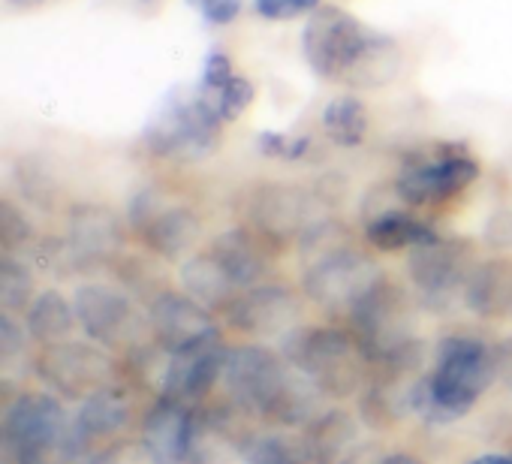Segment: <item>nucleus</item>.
Listing matches in <instances>:
<instances>
[{"label":"nucleus","mask_w":512,"mask_h":464,"mask_svg":"<svg viewBox=\"0 0 512 464\" xmlns=\"http://www.w3.org/2000/svg\"><path fill=\"white\" fill-rule=\"evenodd\" d=\"M302 52L308 67L326 82L380 85L395 76L398 55L386 37H374L347 10L320 7L308 16L302 31Z\"/></svg>","instance_id":"1"},{"label":"nucleus","mask_w":512,"mask_h":464,"mask_svg":"<svg viewBox=\"0 0 512 464\" xmlns=\"http://www.w3.org/2000/svg\"><path fill=\"white\" fill-rule=\"evenodd\" d=\"M151 326H154L163 350H175V347H184L190 341H199V338L217 332L205 305H199L193 296H181V293H163L154 299Z\"/></svg>","instance_id":"12"},{"label":"nucleus","mask_w":512,"mask_h":464,"mask_svg":"<svg viewBox=\"0 0 512 464\" xmlns=\"http://www.w3.org/2000/svg\"><path fill=\"white\" fill-rule=\"evenodd\" d=\"M494 356H497V374L512 386V341L500 344Z\"/></svg>","instance_id":"30"},{"label":"nucleus","mask_w":512,"mask_h":464,"mask_svg":"<svg viewBox=\"0 0 512 464\" xmlns=\"http://www.w3.org/2000/svg\"><path fill=\"white\" fill-rule=\"evenodd\" d=\"M256 16L266 22H293L320 10V0H253Z\"/></svg>","instance_id":"28"},{"label":"nucleus","mask_w":512,"mask_h":464,"mask_svg":"<svg viewBox=\"0 0 512 464\" xmlns=\"http://www.w3.org/2000/svg\"><path fill=\"white\" fill-rule=\"evenodd\" d=\"M467 464H512V458L509 455H500V452H485V455H479V458H473Z\"/></svg>","instance_id":"31"},{"label":"nucleus","mask_w":512,"mask_h":464,"mask_svg":"<svg viewBox=\"0 0 512 464\" xmlns=\"http://www.w3.org/2000/svg\"><path fill=\"white\" fill-rule=\"evenodd\" d=\"M377 464H419V461L407 452H392V455H383Z\"/></svg>","instance_id":"32"},{"label":"nucleus","mask_w":512,"mask_h":464,"mask_svg":"<svg viewBox=\"0 0 512 464\" xmlns=\"http://www.w3.org/2000/svg\"><path fill=\"white\" fill-rule=\"evenodd\" d=\"M10 7H16V10H37V7H46V4H52V0H7Z\"/></svg>","instance_id":"33"},{"label":"nucleus","mask_w":512,"mask_h":464,"mask_svg":"<svg viewBox=\"0 0 512 464\" xmlns=\"http://www.w3.org/2000/svg\"><path fill=\"white\" fill-rule=\"evenodd\" d=\"M31 296V275L25 272V266L4 260V269H0V299H4L7 308H22L28 305Z\"/></svg>","instance_id":"27"},{"label":"nucleus","mask_w":512,"mask_h":464,"mask_svg":"<svg viewBox=\"0 0 512 464\" xmlns=\"http://www.w3.org/2000/svg\"><path fill=\"white\" fill-rule=\"evenodd\" d=\"M365 350L359 338L338 329H305L290 344V362L311 380L314 389L329 395H347L356 389Z\"/></svg>","instance_id":"7"},{"label":"nucleus","mask_w":512,"mask_h":464,"mask_svg":"<svg viewBox=\"0 0 512 464\" xmlns=\"http://www.w3.org/2000/svg\"><path fill=\"white\" fill-rule=\"evenodd\" d=\"M323 130L341 148H359L368 139V109L353 94H338L323 109Z\"/></svg>","instance_id":"22"},{"label":"nucleus","mask_w":512,"mask_h":464,"mask_svg":"<svg viewBox=\"0 0 512 464\" xmlns=\"http://www.w3.org/2000/svg\"><path fill=\"white\" fill-rule=\"evenodd\" d=\"M497 377L494 350L473 335H449L437 344L434 368L419 386L416 404L431 419H458L476 407Z\"/></svg>","instance_id":"3"},{"label":"nucleus","mask_w":512,"mask_h":464,"mask_svg":"<svg viewBox=\"0 0 512 464\" xmlns=\"http://www.w3.org/2000/svg\"><path fill=\"white\" fill-rule=\"evenodd\" d=\"M260 151L266 157H275V160H284V163H296V160H302L311 151V139L308 136H290V133L266 130V133H260Z\"/></svg>","instance_id":"26"},{"label":"nucleus","mask_w":512,"mask_h":464,"mask_svg":"<svg viewBox=\"0 0 512 464\" xmlns=\"http://www.w3.org/2000/svg\"><path fill=\"white\" fill-rule=\"evenodd\" d=\"M296 314H299L296 299L281 287L247 290L229 305V320L244 332H284L290 329Z\"/></svg>","instance_id":"13"},{"label":"nucleus","mask_w":512,"mask_h":464,"mask_svg":"<svg viewBox=\"0 0 512 464\" xmlns=\"http://www.w3.org/2000/svg\"><path fill=\"white\" fill-rule=\"evenodd\" d=\"M223 383L229 398L247 410L263 416L275 425H299L314 416V395L305 383V374H293L284 359L263 347H238L229 350Z\"/></svg>","instance_id":"2"},{"label":"nucleus","mask_w":512,"mask_h":464,"mask_svg":"<svg viewBox=\"0 0 512 464\" xmlns=\"http://www.w3.org/2000/svg\"><path fill=\"white\" fill-rule=\"evenodd\" d=\"M464 302L479 317H512V263L491 260L476 266L464 287Z\"/></svg>","instance_id":"18"},{"label":"nucleus","mask_w":512,"mask_h":464,"mask_svg":"<svg viewBox=\"0 0 512 464\" xmlns=\"http://www.w3.org/2000/svg\"><path fill=\"white\" fill-rule=\"evenodd\" d=\"M205 100V97H202ZM217 115H220V121L226 124V121H235V118H241L244 112H247V106L253 103V85H250V79H244V76H232L214 97H208L205 100Z\"/></svg>","instance_id":"25"},{"label":"nucleus","mask_w":512,"mask_h":464,"mask_svg":"<svg viewBox=\"0 0 512 464\" xmlns=\"http://www.w3.org/2000/svg\"><path fill=\"white\" fill-rule=\"evenodd\" d=\"M196 410L181 401L160 398L142 422V449L151 464H187Z\"/></svg>","instance_id":"11"},{"label":"nucleus","mask_w":512,"mask_h":464,"mask_svg":"<svg viewBox=\"0 0 512 464\" xmlns=\"http://www.w3.org/2000/svg\"><path fill=\"white\" fill-rule=\"evenodd\" d=\"M127 422H130V398L115 386L94 389L76 416V434H79L82 449H88L91 443L103 437L118 434Z\"/></svg>","instance_id":"17"},{"label":"nucleus","mask_w":512,"mask_h":464,"mask_svg":"<svg viewBox=\"0 0 512 464\" xmlns=\"http://www.w3.org/2000/svg\"><path fill=\"white\" fill-rule=\"evenodd\" d=\"M133 220L142 229L148 245L160 254H178L196 236V220L184 208L154 205L151 196H145V208H133Z\"/></svg>","instance_id":"16"},{"label":"nucleus","mask_w":512,"mask_h":464,"mask_svg":"<svg viewBox=\"0 0 512 464\" xmlns=\"http://www.w3.org/2000/svg\"><path fill=\"white\" fill-rule=\"evenodd\" d=\"M214 260L223 266V272L229 275V281L235 284V290L250 287L256 278L263 275V257L253 248V242L244 236L241 229H232L226 236H220L211 248Z\"/></svg>","instance_id":"21"},{"label":"nucleus","mask_w":512,"mask_h":464,"mask_svg":"<svg viewBox=\"0 0 512 464\" xmlns=\"http://www.w3.org/2000/svg\"><path fill=\"white\" fill-rule=\"evenodd\" d=\"M187 296H193L199 305L211 308V305H223L229 302V296L235 293V284L229 281V275L223 272V266L214 260V254H199L193 257L184 269H181Z\"/></svg>","instance_id":"23"},{"label":"nucleus","mask_w":512,"mask_h":464,"mask_svg":"<svg viewBox=\"0 0 512 464\" xmlns=\"http://www.w3.org/2000/svg\"><path fill=\"white\" fill-rule=\"evenodd\" d=\"M4 449L16 464H76L82 443L76 422L52 395L28 392L4 413Z\"/></svg>","instance_id":"4"},{"label":"nucleus","mask_w":512,"mask_h":464,"mask_svg":"<svg viewBox=\"0 0 512 464\" xmlns=\"http://www.w3.org/2000/svg\"><path fill=\"white\" fill-rule=\"evenodd\" d=\"M473 269L467 263V248L458 242H434L425 248H416L410 257V281L416 293L431 302L443 305L449 302L458 290L467 287Z\"/></svg>","instance_id":"10"},{"label":"nucleus","mask_w":512,"mask_h":464,"mask_svg":"<svg viewBox=\"0 0 512 464\" xmlns=\"http://www.w3.org/2000/svg\"><path fill=\"white\" fill-rule=\"evenodd\" d=\"M73 320H76V308L55 290L37 296L28 308V332L46 344L64 341L73 329Z\"/></svg>","instance_id":"24"},{"label":"nucleus","mask_w":512,"mask_h":464,"mask_svg":"<svg viewBox=\"0 0 512 464\" xmlns=\"http://www.w3.org/2000/svg\"><path fill=\"white\" fill-rule=\"evenodd\" d=\"M226 359L229 350L223 347L220 332L175 350H163V368L157 374L160 398L193 407V401H202L217 386V380H223Z\"/></svg>","instance_id":"8"},{"label":"nucleus","mask_w":512,"mask_h":464,"mask_svg":"<svg viewBox=\"0 0 512 464\" xmlns=\"http://www.w3.org/2000/svg\"><path fill=\"white\" fill-rule=\"evenodd\" d=\"M365 239L371 242V248H377L383 254L416 251V248L440 242V236L425 220H419L416 214L401 211V208H386V211L374 214L365 223Z\"/></svg>","instance_id":"15"},{"label":"nucleus","mask_w":512,"mask_h":464,"mask_svg":"<svg viewBox=\"0 0 512 464\" xmlns=\"http://www.w3.org/2000/svg\"><path fill=\"white\" fill-rule=\"evenodd\" d=\"M380 281L371 260L353 251H335L308 272V293L326 308H356V302Z\"/></svg>","instance_id":"9"},{"label":"nucleus","mask_w":512,"mask_h":464,"mask_svg":"<svg viewBox=\"0 0 512 464\" xmlns=\"http://www.w3.org/2000/svg\"><path fill=\"white\" fill-rule=\"evenodd\" d=\"M238 452L247 464H317L311 437L290 428L256 431L238 443Z\"/></svg>","instance_id":"19"},{"label":"nucleus","mask_w":512,"mask_h":464,"mask_svg":"<svg viewBox=\"0 0 512 464\" xmlns=\"http://www.w3.org/2000/svg\"><path fill=\"white\" fill-rule=\"evenodd\" d=\"M220 115L199 97H175L145 130V145L157 157L202 160L220 142Z\"/></svg>","instance_id":"6"},{"label":"nucleus","mask_w":512,"mask_h":464,"mask_svg":"<svg viewBox=\"0 0 512 464\" xmlns=\"http://www.w3.org/2000/svg\"><path fill=\"white\" fill-rule=\"evenodd\" d=\"M73 308H76V320L88 329V335L106 344L118 341L130 323V302L118 290L103 284L82 287L73 299Z\"/></svg>","instance_id":"14"},{"label":"nucleus","mask_w":512,"mask_h":464,"mask_svg":"<svg viewBox=\"0 0 512 464\" xmlns=\"http://www.w3.org/2000/svg\"><path fill=\"white\" fill-rule=\"evenodd\" d=\"M479 178V163L461 145H434L410 154L395 178V193L404 205H440L464 193Z\"/></svg>","instance_id":"5"},{"label":"nucleus","mask_w":512,"mask_h":464,"mask_svg":"<svg viewBox=\"0 0 512 464\" xmlns=\"http://www.w3.org/2000/svg\"><path fill=\"white\" fill-rule=\"evenodd\" d=\"M106 362L88 350V347H79V344H61V347H52L46 350L43 356V374L46 380L58 383L64 392H73V374L79 380V392H82V383L91 386V389H100V383L94 377H100V368Z\"/></svg>","instance_id":"20"},{"label":"nucleus","mask_w":512,"mask_h":464,"mask_svg":"<svg viewBox=\"0 0 512 464\" xmlns=\"http://www.w3.org/2000/svg\"><path fill=\"white\" fill-rule=\"evenodd\" d=\"M187 7H193L208 25L226 28L241 16L244 0H187Z\"/></svg>","instance_id":"29"}]
</instances>
